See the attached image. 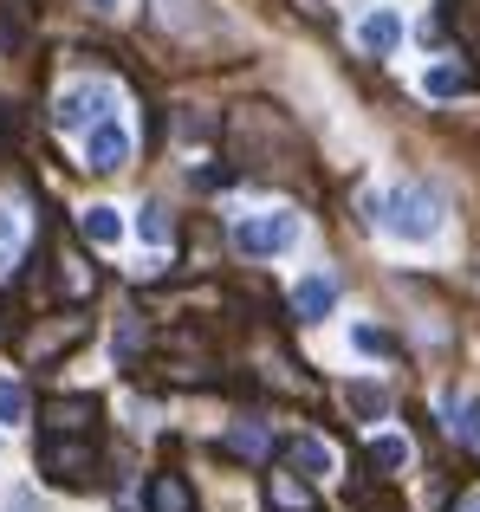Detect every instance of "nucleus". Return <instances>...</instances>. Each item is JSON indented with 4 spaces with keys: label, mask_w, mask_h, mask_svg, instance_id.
<instances>
[{
    "label": "nucleus",
    "mask_w": 480,
    "mask_h": 512,
    "mask_svg": "<svg viewBox=\"0 0 480 512\" xmlns=\"http://www.w3.org/2000/svg\"><path fill=\"white\" fill-rule=\"evenodd\" d=\"M383 227H390L396 240H435L442 234V201H435V188H422V182H403V188H390L383 195V214H377Z\"/></svg>",
    "instance_id": "f257e3e1"
},
{
    "label": "nucleus",
    "mask_w": 480,
    "mask_h": 512,
    "mask_svg": "<svg viewBox=\"0 0 480 512\" xmlns=\"http://www.w3.org/2000/svg\"><path fill=\"white\" fill-rule=\"evenodd\" d=\"M299 214H286V208H266V214H240V227H234V247L247 253V260H279V253H292L299 247Z\"/></svg>",
    "instance_id": "f03ea898"
},
{
    "label": "nucleus",
    "mask_w": 480,
    "mask_h": 512,
    "mask_svg": "<svg viewBox=\"0 0 480 512\" xmlns=\"http://www.w3.org/2000/svg\"><path fill=\"white\" fill-rule=\"evenodd\" d=\"M111 104H117V91L104 85V78H72V85L59 91V104H52V124L59 130H91V124L111 117Z\"/></svg>",
    "instance_id": "7ed1b4c3"
},
{
    "label": "nucleus",
    "mask_w": 480,
    "mask_h": 512,
    "mask_svg": "<svg viewBox=\"0 0 480 512\" xmlns=\"http://www.w3.org/2000/svg\"><path fill=\"white\" fill-rule=\"evenodd\" d=\"M124 163H130V130L117 124V117L91 124V130H85V169H98V175H117Z\"/></svg>",
    "instance_id": "20e7f679"
},
{
    "label": "nucleus",
    "mask_w": 480,
    "mask_h": 512,
    "mask_svg": "<svg viewBox=\"0 0 480 512\" xmlns=\"http://www.w3.org/2000/svg\"><path fill=\"white\" fill-rule=\"evenodd\" d=\"M39 467H46L52 480H72L78 487V480H91V467H98V448H91V441H59L52 435L46 448H39Z\"/></svg>",
    "instance_id": "39448f33"
},
{
    "label": "nucleus",
    "mask_w": 480,
    "mask_h": 512,
    "mask_svg": "<svg viewBox=\"0 0 480 512\" xmlns=\"http://www.w3.org/2000/svg\"><path fill=\"white\" fill-rule=\"evenodd\" d=\"M150 7H156V20H163L176 39H208V33H215L208 0H150Z\"/></svg>",
    "instance_id": "423d86ee"
},
{
    "label": "nucleus",
    "mask_w": 480,
    "mask_h": 512,
    "mask_svg": "<svg viewBox=\"0 0 480 512\" xmlns=\"http://www.w3.org/2000/svg\"><path fill=\"white\" fill-rule=\"evenodd\" d=\"M331 305H338V279H331V273L299 279V292H292V318H299V325H318Z\"/></svg>",
    "instance_id": "0eeeda50"
},
{
    "label": "nucleus",
    "mask_w": 480,
    "mask_h": 512,
    "mask_svg": "<svg viewBox=\"0 0 480 512\" xmlns=\"http://www.w3.org/2000/svg\"><path fill=\"white\" fill-rule=\"evenodd\" d=\"M396 39H403V20H396L390 7H370L364 20H357V46L377 52V59H383V52H396Z\"/></svg>",
    "instance_id": "6e6552de"
},
{
    "label": "nucleus",
    "mask_w": 480,
    "mask_h": 512,
    "mask_svg": "<svg viewBox=\"0 0 480 512\" xmlns=\"http://www.w3.org/2000/svg\"><path fill=\"white\" fill-rule=\"evenodd\" d=\"M85 240L91 247H117V240H124V214H117L111 201H91L85 208Z\"/></svg>",
    "instance_id": "1a4fd4ad"
},
{
    "label": "nucleus",
    "mask_w": 480,
    "mask_h": 512,
    "mask_svg": "<svg viewBox=\"0 0 480 512\" xmlns=\"http://www.w3.org/2000/svg\"><path fill=\"white\" fill-rule=\"evenodd\" d=\"M286 461L299 467L305 480H325L331 474V448L325 441H312V435H299V441H286Z\"/></svg>",
    "instance_id": "9d476101"
},
{
    "label": "nucleus",
    "mask_w": 480,
    "mask_h": 512,
    "mask_svg": "<svg viewBox=\"0 0 480 512\" xmlns=\"http://www.w3.org/2000/svg\"><path fill=\"white\" fill-rule=\"evenodd\" d=\"M344 402H351L357 422H383V409H390V389H383V383H344Z\"/></svg>",
    "instance_id": "9b49d317"
},
{
    "label": "nucleus",
    "mask_w": 480,
    "mask_h": 512,
    "mask_svg": "<svg viewBox=\"0 0 480 512\" xmlns=\"http://www.w3.org/2000/svg\"><path fill=\"white\" fill-rule=\"evenodd\" d=\"M20 240H26L20 208H7V201H0V273H13V253H20Z\"/></svg>",
    "instance_id": "f8f14e48"
},
{
    "label": "nucleus",
    "mask_w": 480,
    "mask_h": 512,
    "mask_svg": "<svg viewBox=\"0 0 480 512\" xmlns=\"http://www.w3.org/2000/svg\"><path fill=\"white\" fill-rule=\"evenodd\" d=\"M273 448V435H266L260 422H234L228 428V454H266Z\"/></svg>",
    "instance_id": "ddd939ff"
},
{
    "label": "nucleus",
    "mask_w": 480,
    "mask_h": 512,
    "mask_svg": "<svg viewBox=\"0 0 480 512\" xmlns=\"http://www.w3.org/2000/svg\"><path fill=\"white\" fill-rule=\"evenodd\" d=\"M370 461L396 474V467H409V441L403 435H370Z\"/></svg>",
    "instance_id": "4468645a"
},
{
    "label": "nucleus",
    "mask_w": 480,
    "mask_h": 512,
    "mask_svg": "<svg viewBox=\"0 0 480 512\" xmlns=\"http://www.w3.org/2000/svg\"><path fill=\"white\" fill-rule=\"evenodd\" d=\"M150 512H189V487H182V480H156L150 487Z\"/></svg>",
    "instance_id": "2eb2a0df"
},
{
    "label": "nucleus",
    "mask_w": 480,
    "mask_h": 512,
    "mask_svg": "<svg viewBox=\"0 0 480 512\" xmlns=\"http://www.w3.org/2000/svg\"><path fill=\"white\" fill-rule=\"evenodd\" d=\"M137 234H143V240H150V247H163V240H169V208H163V201H150V208H143V221H137Z\"/></svg>",
    "instance_id": "dca6fc26"
},
{
    "label": "nucleus",
    "mask_w": 480,
    "mask_h": 512,
    "mask_svg": "<svg viewBox=\"0 0 480 512\" xmlns=\"http://www.w3.org/2000/svg\"><path fill=\"white\" fill-rule=\"evenodd\" d=\"M422 91H429V98H455L461 72H455V65H435V72H422Z\"/></svg>",
    "instance_id": "f3484780"
},
{
    "label": "nucleus",
    "mask_w": 480,
    "mask_h": 512,
    "mask_svg": "<svg viewBox=\"0 0 480 512\" xmlns=\"http://www.w3.org/2000/svg\"><path fill=\"white\" fill-rule=\"evenodd\" d=\"M26 415V389L20 383H0V422H20Z\"/></svg>",
    "instance_id": "a211bd4d"
},
{
    "label": "nucleus",
    "mask_w": 480,
    "mask_h": 512,
    "mask_svg": "<svg viewBox=\"0 0 480 512\" xmlns=\"http://www.w3.org/2000/svg\"><path fill=\"white\" fill-rule=\"evenodd\" d=\"M85 402H52V428H85Z\"/></svg>",
    "instance_id": "6ab92c4d"
},
{
    "label": "nucleus",
    "mask_w": 480,
    "mask_h": 512,
    "mask_svg": "<svg viewBox=\"0 0 480 512\" xmlns=\"http://www.w3.org/2000/svg\"><path fill=\"white\" fill-rule=\"evenodd\" d=\"M351 344L364 350V357H383V350H390V344H383V331H377V325H357V331H351Z\"/></svg>",
    "instance_id": "aec40b11"
},
{
    "label": "nucleus",
    "mask_w": 480,
    "mask_h": 512,
    "mask_svg": "<svg viewBox=\"0 0 480 512\" xmlns=\"http://www.w3.org/2000/svg\"><path fill=\"white\" fill-rule=\"evenodd\" d=\"M455 435H461V441H480V396H474V402H461V422H455Z\"/></svg>",
    "instance_id": "412c9836"
},
{
    "label": "nucleus",
    "mask_w": 480,
    "mask_h": 512,
    "mask_svg": "<svg viewBox=\"0 0 480 512\" xmlns=\"http://www.w3.org/2000/svg\"><path fill=\"white\" fill-rule=\"evenodd\" d=\"M85 7H91V13H117V7H124V0H85Z\"/></svg>",
    "instance_id": "4be33fe9"
},
{
    "label": "nucleus",
    "mask_w": 480,
    "mask_h": 512,
    "mask_svg": "<svg viewBox=\"0 0 480 512\" xmlns=\"http://www.w3.org/2000/svg\"><path fill=\"white\" fill-rule=\"evenodd\" d=\"M13 512H39V506H33V493H20V500H13Z\"/></svg>",
    "instance_id": "5701e85b"
},
{
    "label": "nucleus",
    "mask_w": 480,
    "mask_h": 512,
    "mask_svg": "<svg viewBox=\"0 0 480 512\" xmlns=\"http://www.w3.org/2000/svg\"><path fill=\"white\" fill-rule=\"evenodd\" d=\"M455 512H480V493H468V500H461V506H455Z\"/></svg>",
    "instance_id": "b1692460"
}]
</instances>
